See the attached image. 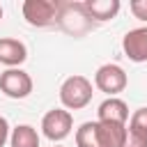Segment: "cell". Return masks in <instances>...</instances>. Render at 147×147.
Segmentation results:
<instances>
[{
  "mask_svg": "<svg viewBox=\"0 0 147 147\" xmlns=\"http://www.w3.org/2000/svg\"><path fill=\"white\" fill-rule=\"evenodd\" d=\"M92 83L85 76H69L60 85V101L64 110H80L92 101Z\"/></svg>",
  "mask_w": 147,
  "mask_h": 147,
  "instance_id": "obj_1",
  "label": "cell"
},
{
  "mask_svg": "<svg viewBox=\"0 0 147 147\" xmlns=\"http://www.w3.org/2000/svg\"><path fill=\"white\" fill-rule=\"evenodd\" d=\"M21 11H23V18L32 28H48L57 23L60 18V2L57 0H25Z\"/></svg>",
  "mask_w": 147,
  "mask_h": 147,
  "instance_id": "obj_2",
  "label": "cell"
},
{
  "mask_svg": "<svg viewBox=\"0 0 147 147\" xmlns=\"http://www.w3.org/2000/svg\"><path fill=\"white\" fill-rule=\"evenodd\" d=\"M94 85L96 90L106 92L108 96H117L119 92L126 90L129 85V78H126V71L115 64V62H108V64H101L94 74Z\"/></svg>",
  "mask_w": 147,
  "mask_h": 147,
  "instance_id": "obj_3",
  "label": "cell"
},
{
  "mask_svg": "<svg viewBox=\"0 0 147 147\" xmlns=\"http://www.w3.org/2000/svg\"><path fill=\"white\" fill-rule=\"evenodd\" d=\"M71 129H74V117H71V113L64 110V108H53V110H48V113L44 115V119H41V131H44V136H46L48 140H53V142L64 140V138L71 133Z\"/></svg>",
  "mask_w": 147,
  "mask_h": 147,
  "instance_id": "obj_4",
  "label": "cell"
},
{
  "mask_svg": "<svg viewBox=\"0 0 147 147\" xmlns=\"http://www.w3.org/2000/svg\"><path fill=\"white\" fill-rule=\"evenodd\" d=\"M0 92L9 99H25L32 92V78L23 69H5L0 74Z\"/></svg>",
  "mask_w": 147,
  "mask_h": 147,
  "instance_id": "obj_5",
  "label": "cell"
},
{
  "mask_svg": "<svg viewBox=\"0 0 147 147\" xmlns=\"http://www.w3.org/2000/svg\"><path fill=\"white\" fill-rule=\"evenodd\" d=\"M122 51L131 62H147V25L129 30L122 39Z\"/></svg>",
  "mask_w": 147,
  "mask_h": 147,
  "instance_id": "obj_6",
  "label": "cell"
},
{
  "mask_svg": "<svg viewBox=\"0 0 147 147\" xmlns=\"http://www.w3.org/2000/svg\"><path fill=\"white\" fill-rule=\"evenodd\" d=\"M124 147H147V108H138L129 117Z\"/></svg>",
  "mask_w": 147,
  "mask_h": 147,
  "instance_id": "obj_7",
  "label": "cell"
},
{
  "mask_svg": "<svg viewBox=\"0 0 147 147\" xmlns=\"http://www.w3.org/2000/svg\"><path fill=\"white\" fill-rule=\"evenodd\" d=\"M25 60H28V48L23 41H18L14 37L0 39V64H5L7 69H16Z\"/></svg>",
  "mask_w": 147,
  "mask_h": 147,
  "instance_id": "obj_8",
  "label": "cell"
},
{
  "mask_svg": "<svg viewBox=\"0 0 147 147\" xmlns=\"http://www.w3.org/2000/svg\"><path fill=\"white\" fill-rule=\"evenodd\" d=\"M83 9H85V14L92 23L94 21L103 23V21H113L119 14L122 5H119V0H85Z\"/></svg>",
  "mask_w": 147,
  "mask_h": 147,
  "instance_id": "obj_9",
  "label": "cell"
},
{
  "mask_svg": "<svg viewBox=\"0 0 147 147\" xmlns=\"http://www.w3.org/2000/svg\"><path fill=\"white\" fill-rule=\"evenodd\" d=\"M96 115H99V122L126 124V119H129V106L122 99H117V96H108L106 101H101Z\"/></svg>",
  "mask_w": 147,
  "mask_h": 147,
  "instance_id": "obj_10",
  "label": "cell"
},
{
  "mask_svg": "<svg viewBox=\"0 0 147 147\" xmlns=\"http://www.w3.org/2000/svg\"><path fill=\"white\" fill-rule=\"evenodd\" d=\"M99 140L101 147H124L126 145V124H115V122H99Z\"/></svg>",
  "mask_w": 147,
  "mask_h": 147,
  "instance_id": "obj_11",
  "label": "cell"
},
{
  "mask_svg": "<svg viewBox=\"0 0 147 147\" xmlns=\"http://www.w3.org/2000/svg\"><path fill=\"white\" fill-rule=\"evenodd\" d=\"M9 145L11 147H39V133L30 124H18L9 133Z\"/></svg>",
  "mask_w": 147,
  "mask_h": 147,
  "instance_id": "obj_12",
  "label": "cell"
},
{
  "mask_svg": "<svg viewBox=\"0 0 147 147\" xmlns=\"http://www.w3.org/2000/svg\"><path fill=\"white\" fill-rule=\"evenodd\" d=\"M76 145L78 147H101L96 122H83L76 129Z\"/></svg>",
  "mask_w": 147,
  "mask_h": 147,
  "instance_id": "obj_13",
  "label": "cell"
},
{
  "mask_svg": "<svg viewBox=\"0 0 147 147\" xmlns=\"http://www.w3.org/2000/svg\"><path fill=\"white\" fill-rule=\"evenodd\" d=\"M129 9H131V14H133L138 21L147 23V0H133V2L129 5Z\"/></svg>",
  "mask_w": 147,
  "mask_h": 147,
  "instance_id": "obj_14",
  "label": "cell"
},
{
  "mask_svg": "<svg viewBox=\"0 0 147 147\" xmlns=\"http://www.w3.org/2000/svg\"><path fill=\"white\" fill-rule=\"evenodd\" d=\"M7 140H9V122L0 115V147H5Z\"/></svg>",
  "mask_w": 147,
  "mask_h": 147,
  "instance_id": "obj_15",
  "label": "cell"
},
{
  "mask_svg": "<svg viewBox=\"0 0 147 147\" xmlns=\"http://www.w3.org/2000/svg\"><path fill=\"white\" fill-rule=\"evenodd\" d=\"M0 21H2V7H0Z\"/></svg>",
  "mask_w": 147,
  "mask_h": 147,
  "instance_id": "obj_16",
  "label": "cell"
}]
</instances>
